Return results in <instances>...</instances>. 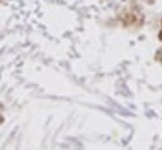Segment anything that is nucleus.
Returning <instances> with one entry per match:
<instances>
[{
  "instance_id": "f257e3e1",
  "label": "nucleus",
  "mask_w": 162,
  "mask_h": 150,
  "mask_svg": "<svg viewBox=\"0 0 162 150\" xmlns=\"http://www.w3.org/2000/svg\"><path fill=\"white\" fill-rule=\"evenodd\" d=\"M159 40L162 41V31H161V33H159Z\"/></svg>"
}]
</instances>
